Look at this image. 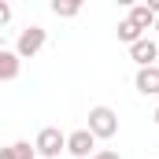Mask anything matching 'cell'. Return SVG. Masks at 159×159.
Masks as SVG:
<instances>
[{"instance_id": "cell-15", "label": "cell", "mask_w": 159, "mask_h": 159, "mask_svg": "<svg viewBox=\"0 0 159 159\" xmlns=\"http://www.w3.org/2000/svg\"><path fill=\"white\" fill-rule=\"evenodd\" d=\"M115 4H122V7H133V4H141V0H115Z\"/></svg>"}, {"instance_id": "cell-5", "label": "cell", "mask_w": 159, "mask_h": 159, "mask_svg": "<svg viewBox=\"0 0 159 159\" xmlns=\"http://www.w3.org/2000/svg\"><path fill=\"white\" fill-rule=\"evenodd\" d=\"M129 56H133L137 67H152V63H159V44L152 37H141V41L129 44Z\"/></svg>"}, {"instance_id": "cell-14", "label": "cell", "mask_w": 159, "mask_h": 159, "mask_svg": "<svg viewBox=\"0 0 159 159\" xmlns=\"http://www.w3.org/2000/svg\"><path fill=\"white\" fill-rule=\"evenodd\" d=\"M141 4H148V7H152V11L159 15V0H141Z\"/></svg>"}, {"instance_id": "cell-11", "label": "cell", "mask_w": 159, "mask_h": 159, "mask_svg": "<svg viewBox=\"0 0 159 159\" xmlns=\"http://www.w3.org/2000/svg\"><path fill=\"white\" fill-rule=\"evenodd\" d=\"M115 34H119V41H126V44H133V41H141V37H144V34H141V30H137L129 19H122L119 26H115Z\"/></svg>"}, {"instance_id": "cell-17", "label": "cell", "mask_w": 159, "mask_h": 159, "mask_svg": "<svg viewBox=\"0 0 159 159\" xmlns=\"http://www.w3.org/2000/svg\"><path fill=\"white\" fill-rule=\"evenodd\" d=\"M152 119H156V126H159V107H156V115H152Z\"/></svg>"}, {"instance_id": "cell-10", "label": "cell", "mask_w": 159, "mask_h": 159, "mask_svg": "<svg viewBox=\"0 0 159 159\" xmlns=\"http://www.w3.org/2000/svg\"><path fill=\"white\" fill-rule=\"evenodd\" d=\"M81 7H85V0H52V15H59V19H74Z\"/></svg>"}, {"instance_id": "cell-16", "label": "cell", "mask_w": 159, "mask_h": 159, "mask_svg": "<svg viewBox=\"0 0 159 159\" xmlns=\"http://www.w3.org/2000/svg\"><path fill=\"white\" fill-rule=\"evenodd\" d=\"M152 30H156V34H159V15H156V26H152Z\"/></svg>"}, {"instance_id": "cell-9", "label": "cell", "mask_w": 159, "mask_h": 159, "mask_svg": "<svg viewBox=\"0 0 159 159\" xmlns=\"http://www.w3.org/2000/svg\"><path fill=\"white\" fill-rule=\"evenodd\" d=\"M0 159H37V148L30 141H15V144L0 148Z\"/></svg>"}, {"instance_id": "cell-3", "label": "cell", "mask_w": 159, "mask_h": 159, "mask_svg": "<svg viewBox=\"0 0 159 159\" xmlns=\"http://www.w3.org/2000/svg\"><path fill=\"white\" fill-rule=\"evenodd\" d=\"M44 41H48V30H44V26H26V30L19 34V44H15V52H19L22 59H34L41 48H44Z\"/></svg>"}, {"instance_id": "cell-7", "label": "cell", "mask_w": 159, "mask_h": 159, "mask_svg": "<svg viewBox=\"0 0 159 159\" xmlns=\"http://www.w3.org/2000/svg\"><path fill=\"white\" fill-rule=\"evenodd\" d=\"M19 70H22V56L0 48V81H15V78H19Z\"/></svg>"}, {"instance_id": "cell-18", "label": "cell", "mask_w": 159, "mask_h": 159, "mask_svg": "<svg viewBox=\"0 0 159 159\" xmlns=\"http://www.w3.org/2000/svg\"><path fill=\"white\" fill-rule=\"evenodd\" d=\"M0 48H4V30H0Z\"/></svg>"}, {"instance_id": "cell-8", "label": "cell", "mask_w": 159, "mask_h": 159, "mask_svg": "<svg viewBox=\"0 0 159 159\" xmlns=\"http://www.w3.org/2000/svg\"><path fill=\"white\" fill-rule=\"evenodd\" d=\"M126 19H129V22H133V26H137V30H141V34H148V30H152V26H156V11H152V7H148V4H133V7H129V15H126Z\"/></svg>"}, {"instance_id": "cell-12", "label": "cell", "mask_w": 159, "mask_h": 159, "mask_svg": "<svg viewBox=\"0 0 159 159\" xmlns=\"http://www.w3.org/2000/svg\"><path fill=\"white\" fill-rule=\"evenodd\" d=\"M7 22H11V4L0 0V26H7Z\"/></svg>"}, {"instance_id": "cell-4", "label": "cell", "mask_w": 159, "mask_h": 159, "mask_svg": "<svg viewBox=\"0 0 159 159\" xmlns=\"http://www.w3.org/2000/svg\"><path fill=\"white\" fill-rule=\"evenodd\" d=\"M67 152L78 159H89L96 152V137H93V129L85 126V129H74V133H67Z\"/></svg>"}, {"instance_id": "cell-6", "label": "cell", "mask_w": 159, "mask_h": 159, "mask_svg": "<svg viewBox=\"0 0 159 159\" xmlns=\"http://www.w3.org/2000/svg\"><path fill=\"white\" fill-rule=\"evenodd\" d=\"M133 85H137V93H144V96H159V63L141 67L137 78H133Z\"/></svg>"}, {"instance_id": "cell-13", "label": "cell", "mask_w": 159, "mask_h": 159, "mask_svg": "<svg viewBox=\"0 0 159 159\" xmlns=\"http://www.w3.org/2000/svg\"><path fill=\"white\" fill-rule=\"evenodd\" d=\"M89 159H122L119 152H111V148H100V152H93Z\"/></svg>"}, {"instance_id": "cell-2", "label": "cell", "mask_w": 159, "mask_h": 159, "mask_svg": "<svg viewBox=\"0 0 159 159\" xmlns=\"http://www.w3.org/2000/svg\"><path fill=\"white\" fill-rule=\"evenodd\" d=\"M34 148H37V156L56 159L59 152H67V133H63L59 126H44L37 133V141H34Z\"/></svg>"}, {"instance_id": "cell-1", "label": "cell", "mask_w": 159, "mask_h": 159, "mask_svg": "<svg viewBox=\"0 0 159 159\" xmlns=\"http://www.w3.org/2000/svg\"><path fill=\"white\" fill-rule=\"evenodd\" d=\"M89 129H93V137L96 141H111L115 133H119V115L111 111V107H93L89 111Z\"/></svg>"}]
</instances>
